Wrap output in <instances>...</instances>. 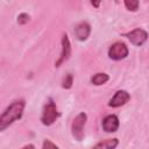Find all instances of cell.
I'll list each match as a JSON object with an SVG mask.
<instances>
[{
  "label": "cell",
  "instance_id": "1",
  "mask_svg": "<svg viewBox=\"0 0 149 149\" xmlns=\"http://www.w3.org/2000/svg\"><path fill=\"white\" fill-rule=\"evenodd\" d=\"M26 102L24 100L20 99V100H15L13 101L1 114L0 116V130H5L7 127H9L13 122H15L16 120L21 119L22 114H23V109H24Z\"/></svg>",
  "mask_w": 149,
  "mask_h": 149
},
{
  "label": "cell",
  "instance_id": "2",
  "mask_svg": "<svg viewBox=\"0 0 149 149\" xmlns=\"http://www.w3.org/2000/svg\"><path fill=\"white\" fill-rule=\"evenodd\" d=\"M59 116V112L57 109L56 104L50 99L43 107L42 115H41V121L44 126H51Z\"/></svg>",
  "mask_w": 149,
  "mask_h": 149
},
{
  "label": "cell",
  "instance_id": "3",
  "mask_svg": "<svg viewBox=\"0 0 149 149\" xmlns=\"http://www.w3.org/2000/svg\"><path fill=\"white\" fill-rule=\"evenodd\" d=\"M86 120H87V115L84 112L79 113L73 119V121L71 123V133H72V136L74 137V140H77V141L83 140V137H84V127H85Z\"/></svg>",
  "mask_w": 149,
  "mask_h": 149
},
{
  "label": "cell",
  "instance_id": "4",
  "mask_svg": "<svg viewBox=\"0 0 149 149\" xmlns=\"http://www.w3.org/2000/svg\"><path fill=\"white\" fill-rule=\"evenodd\" d=\"M128 56V48L123 42H115L108 49V57L114 61H121Z\"/></svg>",
  "mask_w": 149,
  "mask_h": 149
},
{
  "label": "cell",
  "instance_id": "5",
  "mask_svg": "<svg viewBox=\"0 0 149 149\" xmlns=\"http://www.w3.org/2000/svg\"><path fill=\"white\" fill-rule=\"evenodd\" d=\"M125 36L130 41V43H133L134 45L140 47V45H142V44L147 41V38H148V33H147L144 29H142V28H135V29H133L132 31L126 33Z\"/></svg>",
  "mask_w": 149,
  "mask_h": 149
},
{
  "label": "cell",
  "instance_id": "6",
  "mask_svg": "<svg viewBox=\"0 0 149 149\" xmlns=\"http://www.w3.org/2000/svg\"><path fill=\"white\" fill-rule=\"evenodd\" d=\"M71 56V43L70 40L66 34H63L62 36V51H61V56L58 58V61L55 63V66L58 68L61 66L64 62H66Z\"/></svg>",
  "mask_w": 149,
  "mask_h": 149
},
{
  "label": "cell",
  "instance_id": "7",
  "mask_svg": "<svg viewBox=\"0 0 149 149\" xmlns=\"http://www.w3.org/2000/svg\"><path fill=\"white\" fill-rule=\"evenodd\" d=\"M129 99H130V95H129V93L127 91L119 90L111 98V100L108 102V106H111V107H120V106H123L126 102H128Z\"/></svg>",
  "mask_w": 149,
  "mask_h": 149
},
{
  "label": "cell",
  "instance_id": "8",
  "mask_svg": "<svg viewBox=\"0 0 149 149\" xmlns=\"http://www.w3.org/2000/svg\"><path fill=\"white\" fill-rule=\"evenodd\" d=\"M101 125H102V129L106 133H115L120 126L119 118L115 114H109V115L104 118Z\"/></svg>",
  "mask_w": 149,
  "mask_h": 149
},
{
  "label": "cell",
  "instance_id": "9",
  "mask_svg": "<svg viewBox=\"0 0 149 149\" xmlns=\"http://www.w3.org/2000/svg\"><path fill=\"white\" fill-rule=\"evenodd\" d=\"M90 34H91V26L87 22H85V21L79 22L74 27V35H76V38L78 41H85V40H87V37L90 36Z\"/></svg>",
  "mask_w": 149,
  "mask_h": 149
},
{
  "label": "cell",
  "instance_id": "10",
  "mask_svg": "<svg viewBox=\"0 0 149 149\" xmlns=\"http://www.w3.org/2000/svg\"><path fill=\"white\" fill-rule=\"evenodd\" d=\"M118 144H119L118 139H107L98 142L92 149H115Z\"/></svg>",
  "mask_w": 149,
  "mask_h": 149
},
{
  "label": "cell",
  "instance_id": "11",
  "mask_svg": "<svg viewBox=\"0 0 149 149\" xmlns=\"http://www.w3.org/2000/svg\"><path fill=\"white\" fill-rule=\"evenodd\" d=\"M108 79H109L108 74H106L104 72H99V73H95L94 76H92L91 83L95 86H99V85H104L105 83H107Z\"/></svg>",
  "mask_w": 149,
  "mask_h": 149
},
{
  "label": "cell",
  "instance_id": "12",
  "mask_svg": "<svg viewBox=\"0 0 149 149\" xmlns=\"http://www.w3.org/2000/svg\"><path fill=\"white\" fill-rule=\"evenodd\" d=\"M125 6L128 10L132 12H136L139 9V1L137 0H125Z\"/></svg>",
  "mask_w": 149,
  "mask_h": 149
},
{
  "label": "cell",
  "instance_id": "13",
  "mask_svg": "<svg viewBox=\"0 0 149 149\" xmlns=\"http://www.w3.org/2000/svg\"><path fill=\"white\" fill-rule=\"evenodd\" d=\"M72 84H73V77L71 73H68L64 79H63V83H62V87L65 88V90H69L72 87Z\"/></svg>",
  "mask_w": 149,
  "mask_h": 149
},
{
  "label": "cell",
  "instance_id": "14",
  "mask_svg": "<svg viewBox=\"0 0 149 149\" xmlns=\"http://www.w3.org/2000/svg\"><path fill=\"white\" fill-rule=\"evenodd\" d=\"M29 19H30V16L27 13H21L17 16V23L19 24H26L29 21Z\"/></svg>",
  "mask_w": 149,
  "mask_h": 149
},
{
  "label": "cell",
  "instance_id": "15",
  "mask_svg": "<svg viewBox=\"0 0 149 149\" xmlns=\"http://www.w3.org/2000/svg\"><path fill=\"white\" fill-rule=\"evenodd\" d=\"M42 149H59V148L54 142H51L50 140H44L43 146H42Z\"/></svg>",
  "mask_w": 149,
  "mask_h": 149
},
{
  "label": "cell",
  "instance_id": "16",
  "mask_svg": "<svg viewBox=\"0 0 149 149\" xmlns=\"http://www.w3.org/2000/svg\"><path fill=\"white\" fill-rule=\"evenodd\" d=\"M21 149H35V147H34V144H27V146H24L23 148H21Z\"/></svg>",
  "mask_w": 149,
  "mask_h": 149
},
{
  "label": "cell",
  "instance_id": "17",
  "mask_svg": "<svg viewBox=\"0 0 149 149\" xmlns=\"http://www.w3.org/2000/svg\"><path fill=\"white\" fill-rule=\"evenodd\" d=\"M91 5H92V6H94V7H98V6L100 5V1H97V2H94V1H91Z\"/></svg>",
  "mask_w": 149,
  "mask_h": 149
}]
</instances>
